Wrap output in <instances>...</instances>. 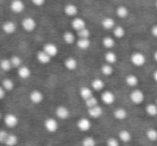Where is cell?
I'll return each mask as SVG.
<instances>
[{
	"label": "cell",
	"instance_id": "obj_1",
	"mask_svg": "<svg viewBox=\"0 0 157 146\" xmlns=\"http://www.w3.org/2000/svg\"><path fill=\"white\" fill-rule=\"evenodd\" d=\"M130 60L136 67H142L145 63V56L142 53H133L130 57Z\"/></svg>",
	"mask_w": 157,
	"mask_h": 146
},
{
	"label": "cell",
	"instance_id": "obj_2",
	"mask_svg": "<svg viewBox=\"0 0 157 146\" xmlns=\"http://www.w3.org/2000/svg\"><path fill=\"white\" fill-rule=\"evenodd\" d=\"M130 100L135 104H140L144 101V94L140 89H133L130 92Z\"/></svg>",
	"mask_w": 157,
	"mask_h": 146
},
{
	"label": "cell",
	"instance_id": "obj_3",
	"mask_svg": "<svg viewBox=\"0 0 157 146\" xmlns=\"http://www.w3.org/2000/svg\"><path fill=\"white\" fill-rule=\"evenodd\" d=\"M44 127H45V129L48 132L54 133V132H56L57 129H58V122H57V120L54 119V118H48V119H45V122H44Z\"/></svg>",
	"mask_w": 157,
	"mask_h": 146
},
{
	"label": "cell",
	"instance_id": "obj_4",
	"mask_svg": "<svg viewBox=\"0 0 157 146\" xmlns=\"http://www.w3.org/2000/svg\"><path fill=\"white\" fill-rule=\"evenodd\" d=\"M22 26H23V28H24L25 30L28 31V32H30V31H33L36 29V27H37V23H36V21L33 20V18L27 17V18H25V20L23 21Z\"/></svg>",
	"mask_w": 157,
	"mask_h": 146
},
{
	"label": "cell",
	"instance_id": "obj_5",
	"mask_svg": "<svg viewBox=\"0 0 157 146\" xmlns=\"http://www.w3.org/2000/svg\"><path fill=\"white\" fill-rule=\"evenodd\" d=\"M29 98H30V101L35 104H39L43 101V94H42L40 90H33L29 95Z\"/></svg>",
	"mask_w": 157,
	"mask_h": 146
},
{
	"label": "cell",
	"instance_id": "obj_6",
	"mask_svg": "<svg viewBox=\"0 0 157 146\" xmlns=\"http://www.w3.org/2000/svg\"><path fill=\"white\" fill-rule=\"evenodd\" d=\"M56 116L59 118V119H67L70 116V111L68 107H63V105H60L56 109Z\"/></svg>",
	"mask_w": 157,
	"mask_h": 146
},
{
	"label": "cell",
	"instance_id": "obj_7",
	"mask_svg": "<svg viewBox=\"0 0 157 146\" xmlns=\"http://www.w3.org/2000/svg\"><path fill=\"white\" fill-rule=\"evenodd\" d=\"M76 126L81 131H88L90 129V127H92V122L87 118H81V119L78 120Z\"/></svg>",
	"mask_w": 157,
	"mask_h": 146
},
{
	"label": "cell",
	"instance_id": "obj_8",
	"mask_svg": "<svg viewBox=\"0 0 157 146\" xmlns=\"http://www.w3.org/2000/svg\"><path fill=\"white\" fill-rule=\"evenodd\" d=\"M5 122L9 128H13L18 124V118L14 114H8L5 117Z\"/></svg>",
	"mask_w": 157,
	"mask_h": 146
},
{
	"label": "cell",
	"instance_id": "obj_9",
	"mask_svg": "<svg viewBox=\"0 0 157 146\" xmlns=\"http://www.w3.org/2000/svg\"><path fill=\"white\" fill-rule=\"evenodd\" d=\"M43 51L51 57H55L57 55V53H58V48H57V46L53 43L45 44L44 47H43Z\"/></svg>",
	"mask_w": 157,
	"mask_h": 146
},
{
	"label": "cell",
	"instance_id": "obj_10",
	"mask_svg": "<svg viewBox=\"0 0 157 146\" xmlns=\"http://www.w3.org/2000/svg\"><path fill=\"white\" fill-rule=\"evenodd\" d=\"M101 100H102V102L105 103V104H112V103L115 101V96H114L113 92L107 90V92H105L101 95Z\"/></svg>",
	"mask_w": 157,
	"mask_h": 146
},
{
	"label": "cell",
	"instance_id": "obj_11",
	"mask_svg": "<svg viewBox=\"0 0 157 146\" xmlns=\"http://www.w3.org/2000/svg\"><path fill=\"white\" fill-rule=\"evenodd\" d=\"M72 28L74 29V30H76V32L80 30H82V29H85L86 28V23L84 22V20H82V18H74L73 21H72Z\"/></svg>",
	"mask_w": 157,
	"mask_h": 146
},
{
	"label": "cell",
	"instance_id": "obj_12",
	"mask_svg": "<svg viewBox=\"0 0 157 146\" xmlns=\"http://www.w3.org/2000/svg\"><path fill=\"white\" fill-rule=\"evenodd\" d=\"M24 8H25L24 2L21 1V0H14V1H12L11 9L14 13H21V12H23Z\"/></svg>",
	"mask_w": 157,
	"mask_h": 146
},
{
	"label": "cell",
	"instance_id": "obj_13",
	"mask_svg": "<svg viewBox=\"0 0 157 146\" xmlns=\"http://www.w3.org/2000/svg\"><path fill=\"white\" fill-rule=\"evenodd\" d=\"M65 67H66V69L70 70V71L75 70L76 67H78V61H76V59L73 58V57H69V58H67L65 60Z\"/></svg>",
	"mask_w": 157,
	"mask_h": 146
},
{
	"label": "cell",
	"instance_id": "obj_14",
	"mask_svg": "<svg viewBox=\"0 0 157 146\" xmlns=\"http://www.w3.org/2000/svg\"><path fill=\"white\" fill-rule=\"evenodd\" d=\"M88 115L93 118L101 117V115H102V109H101V107H99V105H97V107H92V109H88Z\"/></svg>",
	"mask_w": 157,
	"mask_h": 146
},
{
	"label": "cell",
	"instance_id": "obj_15",
	"mask_svg": "<svg viewBox=\"0 0 157 146\" xmlns=\"http://www.w3.org/2000/svg\"><path fill=\"white\" fill-rule=\"evenodd\" d=\"M17 72H18V77H20L21 79H24V80H27L31 74L30 69H29L28 67H26V66H22V67L18 69Z\"/></svg>",
	"mask_w": 157,
	"mask_h": 146
},
{
	"label": "cell",
	"instance_id": "obj_16",
	"mask_svg": "<svg viewBox=\"0 0 157 146\" xmlns=\"http://www.w3.org/2000/svg\"><path fill=\"white\" fill-rule=\"evenodd\" d=\"M101 25H102L103 28L107 29V30H110V29L115 28V22H114V20H113V18H111V17L103 18L102 22H101Z\"/></svg>",
	"mask_w": 157,
	"mask_h": 146
},
{
	"label": "cell",
	"instance_id": "obj_17",
	"mask_svg": "<svg viewBox=\"0 0 157 146\" xmlns=\"http://www.w3.org/2000/svg\"><path fill=\"white\" fill-rule=\"evenodd\" d=\"M37 58H38V60H39L40 63L46 65V63H48L51 61V58H52V57L48 56V55L46 54L44 51H40V52L38 53V55H37Z\"/></svg>",
	"mask_w": 157,
	"mask_h": 146
},
{
	"label": "cell",
	"instance_id": "obj_18",
	"mask_svg": "<svg viewBox=\"0 0 157 146\" xmlns=\"http://www.w3.org/2000/svg\"><path fill=\"white\" fill-rule=\"evenodd\" d=\"M80 96L82 97V99H84V101L93 97V89L90 87H82L80 89Z\"/></svg>",
	"mask_w": 157,
	"mask_h": 146
},
{
	"label": "cell",
	"instance_id": "obj_19",
	"mask_svg": "<svg viewBox=\"0 0 157 146\" xmlns=\"http://www.w3.org/2000/svg\"><path fill=\"white\" fill-rule=\"evenodd\" d=\"M2 28L6 33H9L10 35V33H13L14 31L16 30V25H15V23L9 21V22H6L5 24H3Z\"/></svg>",
	"mask_w": 157,
	"mask_h": 146
},
{
	"label": "cell",
	"instance_id": "obj_20",
	"mask_svg": "<svg viewBox=\"0 0 157 146\" xmlns=\"http://www.w3.org/2000/svg\"><path fill=\"white\" fill-rule=\"evenodd\" d=\"M125 81H126V84L129 86V87H136V86L138 85V83H139V80H138V77H136L135 74L127 75Z\"/></svg>",
	"mask_w": 157,
	"mask_h": 146
},
{
	"label": "cell",
	"instance_id": "obj_21",
	"mask_svg": "<svg viewBox=\"0 0 157 146\" xmlns=\"http://www.w3.org/2000/svg\"><path fill=\"white\" fill-rule=\"evenodd\" d=\"M113 114H114V117L118 120H123L127 117V111L125 109H123V107H118V109H116Z\"/></svg>",
	"mask_w": 157,
	"mask_h": 146
},
{
	"label": "cell",
	"instance_id": "obj_22",
	"mask_svg": "<svg viewBox=\"0 0 157 146\" xmlns=\"http://www.w3.org/2000/svg\"><path fill=\"white\" fill-rule=\"evenodd\" d=\"M65 13L68 16H74L78 13V8L74 5H67L65 7Z\"/></svg>",
	"mask_w": 157,
	"mask_h": 146
},
{
	"label": "cell",
	"instance_id": "obj_23",
	"mask_svg": "<svg viewBox=\"0 0 157 146\" xmlns=\"http://www.w3.org/2000/svg\"><path fill=\"white\" fill-rule=\"evenodd\" d=\"M118 139H120L122 142H124V143H127V142H129L131 140L130 132L127 130H122L120 133H118Z\"/></svg>",
	"mask_w": 157,
	"mask_h": 146
},
{
	"label": "cell",
	"instance_id": "obj_24",
	"mask_svg": "<svg viewBox=\"0 0 157 146\" xmlns=\"http://www.w3.org/2000/svg\"><path fill=\"white\" fill-rule=\"evenodd\" d=\"M105 58L107 63H109V65H113V63H115L116 60H117V56H116V54L113 52H108L107 54H105Z\"/></svg>",
	"mask_w": 157,
	"mask_h": 146
},
{
	"label": "cell",
	"instance_id": "obj_25",
	"mask_svg": "<svg viewBox=\"0 0 157 146\" xmlns=\"http://www.w3.org/2000/svg\"><path fill=\"white\" fill-rule=\"evenodd\" d=\"M103 87H105V83H103L102 80L96 79V80H94V81L92 82V88L94 90H97V92H99V90H101Z\"/></svg>",
	"mask_w": 157,
	"mask_h": 146
},
{
	"label": "cell",
	"instance_id": "obj_26",
	"mask_svg": "<svg viewBox=\"0 0 157 146\" xmlns=\"http://www.w3.org/2000/svg\"><path fill=\"white\" fill-rule=\"evenodd\" d=\"M145 134H146V137H147L150 141H152V142L157 141V130L156 129H154V128L147 129Z\"/></svg>",
	"mask_w": 157,
	"mask_h": 146
},
{
	"label": "cell",
	"instance_id": "obj_27",
	"mask_svg": "<svg viewBox=\"0 0 157 146\" xmlns=\"http://www.w3.org/2000/svg\"><path fill=\"white\" fill-rule=\"evenodd\" d=\"M145 112L150 116H156L157 115V105L154 103H150L145 107Z\"/></svg>",
	"mask_w": 157,
	"mask_h": 146
},
{
	"label": "cell",
	"instance_id": "obj_28",
	"mask_svg": "<svg viewBox=\"0 0 157 146\" xmlns=\"http://www.w3.org/2000/svg\"><path fill=\"white\" fill-rule=\"evenodd\" d=\"M76 45H78V47L81 48V50H86V48L90 47V42L88 39H78L76 41Z\"/></svg>",
	"mask_w": 157,
	"mask_h": 146
},
{
	"label": "cell",
	"instance_id": "obj_29",
	"mask_svg": "<svg viewBox=\"0 0 157 146\" xmlns=\"http://www.w3.org/2000/svg\"><path fill=\"white\" fill-rule=\"evenodd\" d=\"M128 13H129L128 9H127L125 6H121V7H118L117 8V11H116V14H117V16H118V17H121V18L127 17V16H128Z\"/></svg>",
	"mask_w": 157,
	"mask_h": 146
},
{
	"label": "cell",
	"instance_id": "obj_30",
	"mask_svg": "<svg viewBox=\"0 0 157 146\" xmlns=\"http://www.w3.org/2000/svg\"><path fill=\"white\" fill-rule=\"evenodd\" d=\"M0 67H1V69L3 71H9V70H11L13 68V66H12L10 59H2L1 62H0Z\"/></svg>",
	"mask_w": 157,
	"mask_h": 146
},
{
	"label": "cell",
	"instance_id": "obj_31",
	"mask_svg": "<svg viewBox=\"0 0 157 146\" xmlns=\"http://www.w3.org/2000/svg\"><path fill=\"white\" fill-rule=\"evenodd\" d=\"M115 44V41H114L113 38L111 37H105V39L102 40V45L105 46V48H112Z\"/></svg>",
	"mask_w": 157,
	"mask_h": 146
},
{
	"label": "cell",
	"instance_id": "obj_32",
	"mask_svg": "<svg viewBox=\"0 0 157 146\" xmlns=\"http://www.w3.org/2000/svg\"><path fill=\"white\" fill-rule=\"evenodd\" d=\"M63 41L67 44H72L75 41V37H74V35L72 32L67 31V32H65V35H63Z\"/></svg>",
	"mask_w": 157,
	"mask_h": 146
},
{
	"label": "cell",
	"instance_id": "obj_33",
	"mask_svg": "<svg viewBox=\"0 0 157 146\" xmlns=\"http://www.w3.org/2000/svg\"><path fill=\"white\" fill-rule=\"evenodd\" d=\"M18 142V139L16 135L14 134H9V137H8L7 141H6V145L7 146H15L16 144H17Z\"/></svg>",
	"mask_w": 157,
	"mask_h": 146
},
{
	"label": "cell",
	"instance_id": "obj_34",
	"mask_svg": "<svg viewBox=\"0 0 157 146\" xmlns=\"http://www.w3.org/2000/svg\"><path fill=\"white\" fill-rule=\"evenodd\" d=\"M101 72H102L103 75L109 77V75H111L112 73H113V68H112V66L109 65V63H105V65H103L102 67H101Z\"/></svg>",
	"mask_w": 157,
	"mask_h": 146
},
{
	"label": "cell",
	"instance_id": "obj_35",
	"mask_svg": "<svg viewBox=\"0 0 157 146\" xmlns=\"http://www.w3.org/2000/svg\"><path fill=\"white\" fill-rule=\"evenodd\" d=\"M113 35L115 38H123L125 36V29L123 28L122 26H116L115 28L113 29Z\"/></svg>",
	"mask_w": 157,
	"mask_h": 146
},
{
	"label": "cell",
	"instance_id": "obj_36",
	"mask_svg": "<svg viewBox=\"0 0 157 146\" xmlns=\"http://www.w3.org/2000/svg\"><path fill=\"white\" fill-rule=\"evenodd\" d=\"M2 87L5 88L6 90H12L14 88V83H13V81L12 80H10V79H6V80H3V82H2Z\"/></svg>",
	"mask_w": 157,
	"mask_h": 146
},
{
	"label": "cell",
	"instance_id": "obj_37",
	"mask_svg": "<svg viewBox=\"0 0 157 146\" xmlns=\"http://www.w3.org/2000/svg\"><path fill=\"white\" fill-rule=\"evenodd\" d=\"M90 36V31L87 28L82 29V30L78 31V39H88Z\"/></svg>",
	"mask_w": 157,
	"mask_h": 146
},
{
	"label": "cell",
	"instance_id": "obj_38",
	"mask_svg": "<svg viewBox=\"0 0 157 146\" xmlns=\"http://www.w3.org/2000/svg\"><path fill=\"white\" fill-rule=\"evenodd\" d=\"M82 145L83 146H96V142L92 137H86L82 141Z\"/></svg>",
	"mask_w": 157,
	"mask_h": 146
},
{
	"label": "cell",
	"instance_id": "obj_39",
	"mask_svg": "<svg viewBox=\"0 0 157 146\" xmlns=\"http://www.w3.org/2000/svg\"><path fill=\"white\" fill-rule=\"evenodd\" d=\"M85 104L88 109H92V107H95L98 105V101H97V99L95 98V97H92V98L85 100Z\"/></svg>",
	"mask_w": 157,
	"mask_h": 146
},
{
	"label": "cell",
	"instance_id": "obj_40",
	"mask_svg": "<svg viewBox=\"0 0 157 146\" xmlns=\"http://www.w3.org/2000/svg\"><path fill=\"white\" fill-rule=\"evenodd\" d=\"M10 60H11V63H12V66H13V68H18V69H20V68L22 67V59L18 56H13Z\"/></svg>",
	"mask_w": 157,
	"mask_h": 146
},
{
	"label": "cell",
	"instance_id": "obj_41",
	"mask_svg": "<svg viewBox=\"0 0 157 146\" xmlns=\"http://www.w3.org/2000/svg\"><path fill=\"white\" fill-rule=\"evenodd\" d=\"M107 146H120V142L115 137H110L107 142Z\"/></svg>",
	"mask_w": 157,
	"mask_h": 146
},
{
	"label": "cell",
	"instance_id": "obj_42",
	"mask_svg": "<svg viewBox=\"0 0 157 146\" xmlns=\"http://www.w3.org/2000/svg\"><path fill=\"white\" fill-rule=\"evenodd\" d=\"M8 137H9V134H8L5 130H1V132H0V141H1V143L5 144L8 139Z\"/></svg>",
	"mask_w": 157,
	"mask_h": 146
},
{
	"label": "cell",
	"instance_id": "obj_43",
	"mask_svg": "<svg viewBox=\"0 0 157 146\" xmlns=\"http://www.w3.org/2000/svg\"><path fill=\"white\" fill-rule=\"evenodd\" d=\"M33 3L37 7H41V6L44 5V0H33Z\"/></svg>",
	"mask_w": 157,
	"mask_h": 146
},
{
	"label": "cell",
	"instance_id": "obj_44",
	"mask_svg": "<svg viewBox=\"0 0 157 146\" xmlns=\"http://www.w3.org/2000/svg\"><path fill=\"white\" fill-rule=\"evenodd\" d=\"M151 32H152V35L154 36L155 38H157V25H154V26L152 27Z\"/></svg>",
	"mask_w": 157,
	"mask_h": 146
},
{
	"label": "cell",
	"instance_id": "obj_45",
	"mask_svg": "<svg viewBox=\"0 0 157 146\" xmlns=\"http://www.w3.org/2000/svg\"><path fill=\"white\" fill-rule=\"evenodd\" d=\"M5 88H3V87H1V88H0V98H1V99H3V98H5V95H6V92H5Z\"/></svg>",
	"mask_w": 157,
	"mask_h": 146
},
{
	"label": "cell",
	"instance_id": "obj_46",
	"mask_svg": "<svg viewBox=\"0 0 157 146\" xmlns=\"http://www.w3.org/2000/svg\"><path fill=\"white\" fill-rule=\"evenodd\" d=\"M153 77H154V80H155V82H157V70L154 72V74H153Z\"/></svg>",
	"mask_w": 157,
	"mask_h": 146
},
{
	"label": "cell",
	"instance_id": "obj_47",
	"mask_svg": "<svg viewBox=\"0 0 157 146\" xmlns=\"http://www.w3.org/2000/svg\"><path fill=\"white\" fill-rule=\"evenodd\" d=\"M154 59H155V61H157V51L154 52Z\"/></svg>",
	"mask_w": 157,
	"mask_h": 146
},
{
	"label": "cell",
	"instance_id": "obj_48",
	"mask_svg": "<svg viewBox=\"0 0 157 146\" xmlns=\"http://www.w3.org/2000/svg\"><path fill=\"white\" fill-rule=\"evenodd\" d=\"M155 104H156V105H157V100H156V103H155Z\"/></svg>",
	"mask_w": 157,
	"mask_h": 146
},
{
	"label": "cell",
	"instance_id": "obj_49",
	"mask_svg": "<svg viewBox=\"0 0 157 146\" xmlns=\"http://www.w3.org/2000/svg\"><path fill=\"white\" fill-rule=\"evenodd\" d=\"M156 8H157V1H156Z\"/></svg>",
	"mask_w": 157,
	"mask_h": 146
},
{
	"label": "cell",
	"instance_id": "obj_50",
	"mask_svg": "<svg viewBox=\"0 0 157 146\" xmlns=\"http://www.w3.org/2000/svg\"><path fill=\"white\" fill-rule=\"evenodd\" d=\"M48 146H52V145H48Z\"/></svg>",
	"mask_w": 157,
	"mask_h": 146
}]
</instances>
